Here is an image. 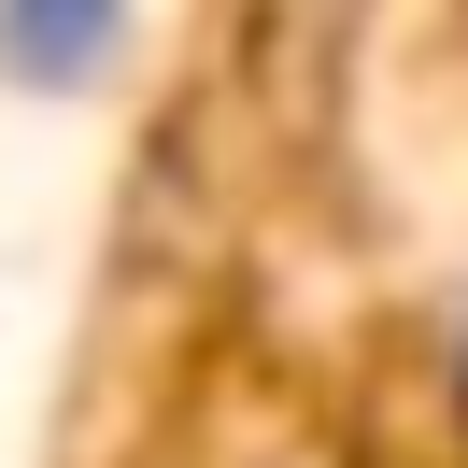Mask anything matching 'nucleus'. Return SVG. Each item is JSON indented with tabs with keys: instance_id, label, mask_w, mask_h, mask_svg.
<instances>
[]
</instances>
